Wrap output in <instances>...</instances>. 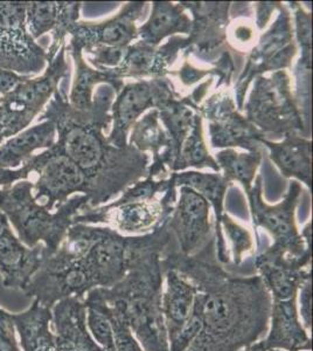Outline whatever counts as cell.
<instances>
[{"label":"cell","instance_id":"cell-21","mask_svg":"<svg viewBox=\"0 0 313 351\" xmlns=\"http://www.w3.org/2000/svg\"><path fill=\"white\" fill-rule=\"evenodd\" d=\"M296 304H297L298 315L301 319V324L305 328V330L310 332L312 329V281L311 279L306 280L298 289Z\"/></svg>","mask_w":313,"mask_h":351},{"label":"cell","instance_id":"cell-1","mask_svg":"<svg viewBox=\"0 0 313 351\" xmlns=\"http://www.w3.org/2000/svg\"><path fill=\"white\" fill-rule=\"evenodd\" d=\"M164 267L180 271L198 291L203 326L187 351H240L269 329L273 300L260 276H230L207 256H168Z\"/></svg>","mask_w":313,"mask_h":351},{"label":"cell","instance_id":"cell-14","mask_svg":"<svg viewBox=\"0 0 313 351\" xmlns=\"http://www.w3.org/2000/svg\"><path fill=\"white\" fill-rule=\"evenodd\" d=\"M55 127L44 121L32 128H27L0 145V168L18 169L32 157L39 149L51 148L54 144Z\"/></svg>","mask_w":313,"mask_h":351},{"label":"cell","instance_id":"cell-16","mask_svg":"<svg viewBox=\"0 0 313 351\" xmlns=\"http://www.w3.org/2000/svg\"><path fill=\"white\" fill-rule=\"evenodd\" d=\"M158 219V210L147 204H129L119 208L112 220L118 230L123 232L147 231Z\"/></svg>","mask_w":313,"mask_h":351},{"label":"cell","instance_id":"cell-19","mask_svg":"<svg viewBox=\"0 0 313 351\" xmlns=\"http://www.w3.org/2000/svg\"><path fill=\"white\" fill-rule=\"evenodd\" d=\"M227 234L231 243L233 256L236 265L242 263L247 254L254 250V241L246 228H241L238 223H233L231 220H225Z\"/></svg>","mask_w":313,"mask_h":351},{"label":"cell","instance_id":"cell-6","mask_svg":"<svg viewBox=\"0 0 313 351\" xmlns=\"http://www.w3.org/2000/svg\"><path fill=\"white\" fill-rule=\"evenodd\" d=\"M47 256L44 245L29 248L21 243L14 236L8 218L0 212V274L5 288L24 291Z\"/></svg>","mask_w":313,"mask_h":351},{"label":"cell","instance_id":"cell-18","mask_svg":"<svg viewBox=\"0 0 313 351\" xmlns=\"http://www.w3.org/2000/svg\"><path fill=\"white\" fill-rule=\"evenodd\" d=\"M201 311L197 300L195 301V306L192 309L190 319L187 321L185 326L181 328V330L178 334L172 337L168 341L170 344V351H187L190 344L197 339L199 332L201 330Z\"/></svg>","mask_w":313,"mask_h":351},{"label":"cell","instance_id":"cell-20","mask_svg":"<svg viewBox=\"0 0 313 351\" xmlns=\"http://www.w3.org/2000/svg\"><path fill=\"white\" fill-rule=\"evenodd\" d=\"M147 101H149L147 90L142 86L129 89L124 94L123 99L119 104V117L123 122H129L139 114L142 109H144Z\"/></svg>","mask_w":313,"mask_h":351},{"label":"cell","instance_id":"cell-15","mask_svg":"<svg viewBox=\"0 0 313 351\" xmlns=\"http://www.w3.org/2000/svg\"><path fill=\"white\" fill-rule=\"evenodd\" d=\"M184 256H190L206 243L210 234L206 203L190 195L184 200L173 223Z\"/></svg>","mask_w":313,"mask_h":351},{"label":"cell","instance_id":"cell-28","mask_svg":"<svg viewBox=\"0 0 313 351\" xmlns=\"http://www.w3.org/2000/svg\"><path fill=\"white\" fill-rule=\"evenodd\" d=\"M270 351H283V350H270Z\"/></svg>","mask_w":313,"mask_h":351},{"label":"cell","instance_id":"cell-12","mask_svg":"<svg viewBox=\"0 0 313 351\" xmlns=\"http://www.w3.org/2000/svg\"><path fill=\"white\" fill-rule=\"evenodd\" d=\"M165 286L162 295V311L168 341L185 326L195 306L197 287L188 278L173 268H165Z\"/></svg>","mask_w":313,"mask_h":351},{"label":"cell","instance_id":"cell-25","mask_svg":"<svg viewBox=\"0 0 313 351\" xmlns=\"http://www.w3.org/2000/svg\"><path fill=\"white\" fill-rule=\"evenodd\" d=\"M127 34V28L123 27L122 25H110L107 28H104L103 39L108 43H121L125 40Z\"/></svg>","mask_w":313,"mask_h":351},{"label":"cell","instance_id":"cell-17","mask_svg":"<svg viewBox=\"0 0 313 351\" xmlns=\"http://www.w3.org/2000/svg\"><path fill=\"white\" fill-rule=\"evenodd\" d=\"M87 327L92 339L104 351H116L114 330L104 311L95 306H86Z\"/></svg>","mask_w":313,"mask_h":351},{"label":"cell","instance_id":"cell-22","mask_svg":"<svg viewBox=\"0 0 313 351\" xmlns=\"http://www.w3.org/2000/svg\"><path fill=\"white\" fill-rule=\"evenodd\" d=\"M0 351H21L11 313L0 308Z\"/></svg>","mask_w":313,"mask_h":351},{"label":"cell","instance_id":"cell-23","mask_svg":"<svg viewBox=\"0 0 313 351\" xmlns=\"http://www.w3.org/2000/svg\"><path fill=\"white\" fill-rule=\"evenodd\" d=\"M29 79H32V76L20 75L16 73L0 68V94L3 96L8 95L19 87L20 84H24L25 81Z\"/></svg>","mask_w":313,"mask_h":351},{"label":"cell","instance_id":"cell-11","mask_svg":"<svg viewBox=\"0 0 313 351\" xmlns=\"http://www.w3.org/2000/svg\"><path fill=\"white\" fill-rule=\"evenodd\" d=\"M76 6L66 3L49 1H27L26 25L33 39H38L45 33L53 31L54 39L47 52V61L54 60L56 51L68 28L75 19Z\"/></svg>","mask_w":313,"mask_h":351},{"label":"cell","instance_id":"cell-2","mask_svg":"<svg viewBox=\"0 0 313 351\" xmlns=\"http://www.w3.org/2000/svg\"><path fill=\"white\" fill-rule=\"evenodd\" d=\"M158 246L152 240H135L123 279L112 287L92 289L123 317L144 351H170L162 311L164 279Z\"/></svg>","mask_w":313,"mask_h":351},{"label":"cell","instance_id":"cell-9","mask_svg":"<svg viewBox=\"0 0 313 351\" xmlns=\"http://www.w3.org/2000/svg\"><path fill=\"white\" fill-rule=\"evenodd\" d=\"M55 351H101L87 327L84 300L68 298L52 308Z\"/></svg>","mask_w":313,"mask_h":351},{"label":"cell","instance_id":"cell-10","mask_svg":"<svg viewBox=\"0 0 313 351\" xmlns=\"http://www.w3.org/2000/svg\"><path fill=\"white\" fill-rule=\"evenodd\" d=\"M269 326L262 341L266 350L312 351V339L301 324L296 298L271 301Z\"/></svg>","mask_w":313,"mask_h":351},{"label":"cell","instance_id":"cell-8","mask_svg":"<svg viewBox=\"0 0 313 351\" xmlns=\"http://www.w3.org/2000/svg\"><path fill=\"white\" fill-rule=\"evenodd\" d=\"M256 268L271 300L296 298L301 285L311 279L310 263L292 259L273 250L258 256Z\"/></svg>","mask_w":313,"mask_h":351},{"label":"cell","instance_id":"cell-26","mask_svg":"<svg viewBox=\"0 0 313 351\" xmlns=\"http://www.w3.org/2000/svg\"><path fill=\"white\" fill-rule=\"evenodd\" d=\"M240 351H268L264 344L262 343V341H258L255 343L250 344L248 347L243 348Z\"/></svg>","mask_w":313,"mask_h":351},{"label":"cell","instance_id":"cell-3","mask_svg":"<svg viewBox=\"0 0 313 351\" xmlns=\"http://www.w3.org/2000/svg\"><path fill=\"white\" fill-rule=\"evenodd\" d=\"M77 205L79 202L73 200L56 213H51L34 199L33 184L28 180L0 189V212L16 228L20 241L29 248L44 243L49 256L64 241Z\"/></svg>","mask_w":313,"mask_h":351},{"label":"cell","instance_id":"cell-13","mask_svg":"<svg viewBox=\"0 0 313 351\" xmlns=\"http://www.w3.org/2000/svg\"><path fill=\"white\" fill-rule=\"evenodd\" d=\"M21 351H55V335L51 329L52 309L34 300L21 313L11 314Z\"/></svg>","mask_w":313,"mask_h":351},{"label":"cell","instance_id":"cell-29","mask_svg":"<svg viewBox=\"0 0 313 351\" xmlns=\"http://www.w3.org/2000/svg\"><path fill=\"white\" fill-rule=\"evenodd\" d=\"M101 351H104L103 349H101Z\"/></svg>","mask_w":313,"mask_h":351},{"label":"cell","instance_id":"cell-24","mask_svg":"<svg viewBox=\"0 0 313 351\" xmlns=\"http://www.w3.org/2000/svg\"><path fill=\"white\" fill-rule=\"evenodd\" d=\"M173 21H175L173 14L163 10L160 12L155 13V18H153L152 24H151V31H153L155 34L164 33L168 28H171V26L173 25Z\"/></svg>","mask_w":313,"mask_h":351},{"label":"cell","instance_id":"cell-7","mask_svg":"<svg viewBox=\"0 0 313 351\" xmlns=\"http://www.w3.org/2000/svg\"><path fill=\"white\" fill-rule=\"evenodd\" d=\"M132 245L134 241L101 231L87 254L79 260L92 289L110 288L123 279L129 268Z\"/></svg>","mask_w":313,"mask_h":351},{"label":"cell","instance_id":"cell-4","mask_svg":"<svg viewBox=\"0 0 313 351\" xmlns=\"http://www.w3.org/2000/svg\"><path fill=\"white\" fill-rule=\"evenodd\" d=\"M26 10L27 1H0V68L33 76L44 69L47 52L28 32Z\"/></svg>","mask_w":313,"mask_h":351},{"label":"cell","instance_id":"cell-5","mask_svg":"<svg viewBox=\"0 0 313 351\" xmlns=\"http://www.w3.org/2000/svg\"><path fill=\"white\" fill-rule=\"evenodd\" d=\"M26 163L31 171L38 173L34 199L46 198L45 206L51 211L54 204L61 203L72 192L82 190L86 185V175L60 152L55 144L39 155L29 157Z\"/></svg>","mask_w":313,"mask_h":351},{"label":"cell","instance_id":"cell-27","mask_svg":"<svg viewBox=\"0 0 313 351\" xmlns=\"http://www.w3.org/2000/svg\"><path fill=\"white\" fill-rule=\"evenodd\" d=\"M3 142H4V140H3V138H1V137H0V145H1V144H3Z\"/></svg>","mask_w":313,"mask_h":351}]
</instances>
